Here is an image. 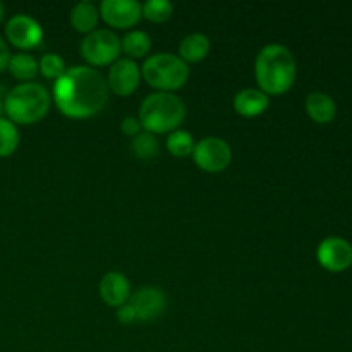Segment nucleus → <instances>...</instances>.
Instances as JSON below:
<instances>
[{
  "label": "nucleus",
  "mask_w": 352,
  "mask_h": 352,
  "mask_svg": "<svg viewBox=\"0 0 352 352\" xmlns=\"http://www.w3.org/2000/svg\"><path fill=\"white\" fill-rule=\"evenodd\" d=\"M109 86L102 72L89 65L65 69L52 91L55 105L71 119H88L96 116L109 102Z\"/></svg>",
  "instance_id": "nucleus-1"
},
{
  "label": "nucleus",
  "mask_w": 352,
  "mask_h": 352,
  "mask_svg": "<svg viewBox=\"0 0 352 352\" xmlns=\"http://www.w3.org/2000/svg\"><path fill=\"white\" fill-rule=\"evenodd\" d=\"M254 76L263 93L282 95L292 88L298 76V62L292 52L280 43L263 47L254 62Z\"/></svg>",
  "instance_id": "nucleus-2"
},
{
  "label": "nucleus",
  "mask_w": 352,
  "mask_h": 352,
  "mask_svg": "<svg viewBox=\"0 0 352 352\" xmlns=\"http://www.w3.org/2000/svg\"><path fill=\"white\" fill-rule=\"evenodd\" d=\"M52 105V95L40 82H19L6 95V117L16 126H31L43 119Z\"/></svg>",
  "instance_id": "nucleus-3"
},
{
  "label": "nucleus",
  "mask_w": 352,
  "mask_h": 352,
  "mask_svg": "<svg viewBox=\"0 0 352 352\" xmlns=\"http://www.w3.org/2000/svg\"><path fill=\"white\" fill-rule=\"evenodd\" d=\"M186 117V105L174 93L157 91L148 95L140 107V122L146 133L170 134Z\"/></svg>",
  "instance_id": "nucleus-4"
},
{
  "label": "nucleus",
  "mask_w": 352,
  "mask_h": 352,
  "mask_svg": "<svg viewBox=\"0 0 352 352\" xmlns=\"http://www.w3.org/2000/svg\"><path fill=\"white\" fill-rule=\"evenodd\" d=\"M141 78L158 91L172 93L181 89L189 79V65L179 55L155 54L144 60L141 67Z\"/></svg>",
  "instance_id": "nucleus-5"
},
{
  "label": "nucleus",
  "mask_w": 352,
  "mask_h": 352,
  "mask_svg": "<svg viewBox=\"0 0 352 352\" xmlns=\"http://www.w3.org/2000/svg\"><path fill=\"white\" fill-rule=\"evenodd\" d=\"M79 50L88 64L103 67V65H112L119 58L122 48H120V38L113 31L95 30L82 38Z\"/></svg>",
  "instance_id": "nucleus-6"
},
{
  "label": "nucleus",
  "mask_w": 352,
  "mask_h": 352,
  "mask_svg": "<svg viewBox=\"0 0 352 352\" xmlns=\"http://www.w3.org/2000/svg\"><path fill=\"white\" fill-rule=\"evenodd\" d=\"M192 160L201 170L217 174V172L226 170L232 162V150L229 143L222 138L208 136L198 141L192 151Z\"/></svg>",
  "instance_id": "nucleus-7"
},
{
  "label": "nucleus",
  "mask_w": 352,
  "mask_h": 352,
  "mask_svg": "<svg viewBox=\"0 0 352 352\" xmlns=\"http://www.w3.org/2000/svg\"><path fill=\"white\" fill-rule=\"evenodd\" d=\"M43 40V28L28 14H16L6 24V41L19 50H33Z\"/></svg>",
  "instance_id": "nucleus-8"
},
{
  "label": "nucleus",
  "mask_w": 352,
  "mask_h": 352,
  "mask_svg": "<svg viewBox=\"0 0 352 352\" xmlns=\"http://www.w3.org/2000/svg\"><path fill=\"white\" fill-rule=\"evenodd\" d=\"M320 267L332 274H340L352 267V244L339 236L323 239L316 250Z\"/></svg>",
  "instance_id": "nucleus-9"
},
{
  "label": "nucleus",
  "mask_w": 352,
  "mask_h": 352,
  "mask_svg": "<svg viewBox=\"0 0 352 352\" xmlns=\"http://www.w3.org/2000/svg\"><path fill=\"white\" fill-rule=\"evenodd\" d=\"M127 305L133 309L136 322H151L167 309V294L160 287H141L131 294Z\"/></svg>",
  "instance_id": "nucleus-10"
},
{
  "label": "nucleus",
  "mask_w": 352,
  "mask_h": 352,
  "mask_svg": "<svg viewBox=\"0 0 352 352\" xmlns=\"http://www.w3.org/2000/svg\"><path fill=\"white\" fill-rule=\"evenodd\" d=\"M141 81V69L131 58H117L109 69L107 74V86L112 93L119 96H129L140 86Z\"/></svg>",
  "instance_id": "nucleus-11"
},
{
  "label": "nucleus",
  "mask_w": 352,
  "mask_h": 352,
  "mask_svg": "<svg viewBox=\"0 0 352 352\" xmlns=\"http://www.w3.org/2000/svg\"><path fill=\"white\" fill-rule=\"evenodd\" d=\"M100 16L110 28L127 30L140 23L141 3L136 0H103L100 6Z\"/></svg>",
  "instance_id": "nucleus-12"
},
{
  "label": "nucleus",
  "mask_w": 352,
  "mask_h": 352,
  "mask_svg": "<svg viewBox=\"0 0 352 352\" xmlns=\"http://www.w3.org/2000/svg\"><path fill=\"white\" fill-rule=\"evenodd\" d=\"M131 294L129 280L120 272H107L100 280V298L110 308L119 309L129 301Z\"/></svg>",
  "instance_id": "nucleus-13"
},
{
  "label": "nucleus",
  "mask_w": 352,
  "mask_h": 352,
  "mask_svg": "<svg viewBox=\"0 0 352 352\" xmlns=\"http://www.w3.org/2000/svg\"><path fill=\"white\" fill-rule=\"evenodd\" d=\"M268 107H270V96L261 91V89L246 88L241 89L234 96V110L241 117H248V119L258 117L267 112Z\"/></svg>",
  "instance_id": "nucleus-14"
},
{
  "label": "nucleus",
  "mask_w": 352,
  "mask_h": 352,
  "mask_svg": "<svg viewBox=\"0 0 352 352\" xmlns=\"http://www.w3.org/2000/svg\"><path fill=\"white\" fill-rule=\"evenodd\" d=\"M305 107L309 119L316 124H330L337 116L336 100L323 91L309 93Z\"/></svg>",
  "instance_id": "nucleus-15"
},
{
  "label": "nucleus",
  "mask_w": 352,
  "mask_h": 352,
  "mask_svg": "<svg viewBox=\"0 0 352 352\" xmlns=\"http://www.w3.org/2000/svg\"><path fill=\"white\" fill-rule=\"evenodd\" d=\"M100 19V9L89 0H82V2L76 3L71 10V26L74 28L78 33L89 34L91 31L96 30V24Z\"/></svg>",
  "instance_id": "nucleus-16"
},
{
  "label": "nucleus",
  "mask_w": 352,
  "mask_h": 352,
  "mask_svg": "<svg viewBox=\"0 0 352 352\" xmlns=\"http://www.w3.org/2000/svg\"><path fill=\"white\" fill-rule=\"evenodd\" d=\"M210 52V38L203 33H191L182 38L179 45V57L186 64H196L203 60Z\"/></svg>",
  "instance_id": "nucleus-17"
},
{
  "label": "nucleus",
  "mask_w": 352,
  "mask_h": 352,
  "mask_svg": "<svg viewBox=\"0 0 352 352\" xmlns=\"http://www.w3.org/2000/svg\"><path fill=\"white\" fill-rule=\"evenodd\" d=\"M7 71H9L10 76H12L14 79H17V81L31 82L36 78L40 69H38V60L33 55L26 54V52H19V54L10 55Z\"/></svg>",
  "instance_id": "nucleus-18"
},
{
  "label": "nucleus",
  "mask_w": 352,
  "mask_h": 352,
  "mask_svg": "<svg viewBox=\"0 0 352 352\" xmlns=\"http://www.w3.org/2000/svg\"><path fill=\"white\" fill-rule=\"evenodd\" d=\"M120 48H122V52L127 55V58H131V60H134V58H143L144 55H148V52H150L151 38L150 34L144 33V31H129V33L120 40Z\"/></svg>",
  "instance_id": "nucleus-19"
},
{
  "label": "nucleus",
  "mask_w": 352,
  "mask_h": 352,
  "mask_svg": "<svg viewBox=\"0 0 352 352\" xmlns=\"http://www.w3.org/2000/svg\"><path fill=\"white\" fill-rule=\"evenodd\" d=\"M21 134L16 124L7 117H0V158L14 155L19 148Z\"/></svg>",
  "instance_id": "nucleus-20"
},
{
  "label": "nucleus",
  "mask_w": 352,
  "mask_h": 352,
  "mask_svg": "<svg viewBox=\"0 0 352 352\" xmlns=\"http://www.w3.org/2000/svg\"><path fill=\"white\" fill-rule=\"evenodd\" d=\"M165 146H167L168 153L174 155V157L186 158V157H191L192 151H195L196 143L191 133L182 129H175L168 134Z\"/></svg>",
  "instance_id": "nucleus-21"
},
{
  "label": "nucleus",
  "mask_w": 352,
  "mask_h": 352,
  "mask_svg": "<svg viewBox=\"0 0 352 352\" xmlns=\"http://www.w3.org/2000/svg\"><path fill=\"white\" fill-rule=\"evenodd\" d=\"M158 148H160V144H158L157 136L151 133H146V131L134 136L133 141H131V151L138 158H141V160H151V158L157 157Z\"/></svg>",
  "instance_id": "nucleus-22"
},
{
  "label": "nucleus",
  "mask_w": 352,
  "mask_h": 352,
  "mask_svg": "<svg viewBox=\"0 0 352 352\" xmlns=\"http://www.w3.org/2000/svg\"><path fill=\"white\" fill-rule=\"evenodd\" d=\"M174 14V6L168 0H148L141 6V16L151 23H165Z\"/></svg>",
  "instance_id": "nucleus-23"
},
{
  "label": "nucleus",
  "mask_w": 352,
  "mask_h": 352,
  "mask_svg": "<svg viewBox=\"0 0 352 352\" xmlns=\"http://www.w3.org/2000/svg\"><path fill=\"white\" fill-rule=\"evenodd\" d=\"M38 69L43 74V78L57 81L64 76L65 72V62L58 54H45L43 57L38 60Z\"/></svg>",
  "instance_id": "nucleus-24"
},
{
  "label": "nucleus",
  "mask_w": 352,
  "mask_h": 352,
  "mask_svg": "<svg viewBox=\"0 0 352 352\" xmlns=\"http://www.w3.org/2000/svg\"><path fill=\"white\" fill-rule=\"evenodd\" d=\"M141 129H143V126H141L140 119H138V117H134V116L126 117V119L120 122V131H122V133L126 134V136H129V138L138 136V134L141 133Z\"/></svg>",
  "instance_id": "nucleus-25"
},
{
  "label": "nucleus",
  "mask_w": 352,
  "mask_h": 352,
  "mask_svg": "<svg viewBox=\"0 0 352 352\" xmlns=\"http://www.w3.org/2000/svg\"><path fill=\"white\" fill-rule=\"evenodd\" d=\"M117 320H119L120 323H124V325H131V323L136 322V316H134L133 309H131V306L127 305V302L119 308V311H117Z\"/></svg>",
  "instance_id": "nucleus-26"
},
{
  "label": "nucleus",
  "mask_w": 352,
  "mask_h": 352,
  "mask_svg": "<svg viewBox=\"0 0 352 352\" xmlns=\"http://www.w3.org/2000/svg\"><path fill=\"white\" fill-rule=\"evenodd\" d=\"M10 50H9V43L3 40V36H0V72L7 71V65H9L10 60Z\"/></svg>",
  "instance_id": "nucleus-27"
},
{
  "label": "nucleus",
  "mask_w": 352,
  "mask_h": 352,
  "mask_svg": "<svg viewBox=\"0 0 352 352\" xmlns=\"http://www.w3.org/2000/svg\"><path fill=\"white\" fill-rule=\"evenodd\" d=\"M6 95L7 89L0 86V117H6Z\"/></svg>",
  "instance_id": "nucleus-28"
},
{
  "label": "nucleus",
  "mask_w": 352,
  "mask_h": 352,
  "mask_svg": "<svg viewBox=\"0 0 352 352\" xmlns=\"http://www.w3.org/2000/svg\"><path fill=\"white\" fill-rule=\"evenodd\" d=\"M3 14H6V9H3L2 2H0V23H2V19H3Z\"/></svg>",
  "instance_id": "nucleus-29"
}]
</instances>
